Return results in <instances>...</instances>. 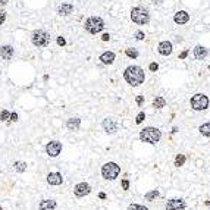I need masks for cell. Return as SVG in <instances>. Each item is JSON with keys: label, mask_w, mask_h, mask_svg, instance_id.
Returning a JSON list of instances; mask_svg holds the SVG:
<instances>
[{"label": "cell", "mask_w": 210, "mask_h": 210, "mask_svg": "<svg viewBox=\"0 0 210 210\" xmlns=\"http://www.w3.org/2000/svg\"><path fill=\"white\" fill-rule=\"evenodd\" d=\"M123 78L131 87H138L144 83L145 79V74H144V69L141 66H137V65H132V66H128L123 72Z\"/></svg>", "instance_id": "obj_1"}, {"label": "cell", "mask_w": 210, "mask_h": 210, "mask_svg": "<svg viewBox=\"0 0 210 210\" xmlns=\"http://www.w3.org/2000/svg\"><path fill=\"white\" fill-rule=\"evenodd\" d=\"M60 151H62V143H59V141H50L46 145V153L50 157H57L60 154Z\"/></svg>", "instance_id": "obj_8"}, {"label": "cell", "mask_w": 210, "mask_h": 210, "mask_svg": "<svg viewBox=\"0 0 210 210\" xmlns=\"http://www.w3.org/2000/svg\"><path fill=\"white\" fill-rule=\"evenodd\" d=\"M0 210H3V209H2V206H0Z\"/></svg>", "instance_id": "obj_42"}, {"label": "cell", "mask_w": 210, "mask_h": 210, "mask_svg": "<svg viewBox=\"0 0 210 210\" xmlns=\"http://www.w3.org/2000/svg\"><path fill=\"white\" fill-rule=\"evenodd\" d=\"M101 40H103V41H109V40H110V34L105 33L103 35H101Z\"/></svg>", "instance_id": "obj_35"}, {"label": "cell", "mask_w": 210, "mask_h": 210, "mask_svg": "<svg viewBox=\"0 0 210 210\" xmlns=\"http://www.w3.org/2000/svg\"><path fill=\"white\" fill-rule=\"evenodd\" d=\"M121 173V166L115 163V162H107L101 166V175L105 179H109V181H113L116 179Z\"/></svg>", "instance_id": "obj_5"}, {"label": "cell", "mask_w": 210, "mask_h": 210, "mask_svg": "<svg viewBox=\"0 0 210 210\" xmlns=\"http://www.w3.org/2000/svg\"><path fill=\"white\" fill-rule=\"evenodd\" d=\"M199 132L203 135V137H210V122H206L203 125L199 127Z\"/></svg>", "instance_id": "obj_22"}, {"label": "cell", "mask_w": 210, "mask_h": 210, "mask_svg": "<svg viewBox=\"0 0 210 210\" xmlns=\"http://www.w3.org/2000/svg\"><path fill=\"white\" fill-rule=\"evenodd\" d=\"M157 51H159V55L162 56H169L172 55V51H173V46H172L171 41H160L159 44H157Z\"/></svg>", "instance_id": "obj_11"}, {"label": "cell", "mask_w": 210, "mask_h": 210, "mask_svg": "<svg viewBox=\"0 0 210 210\" xmlns=\"http://www.w3.org/2000/svg\"><path fill=\"white\" fill-rule=\"evenodd\" d=\"M166 106V100L162 97V96H157V97H154L153 99V107H156V109H163Z\"/></svg>", "instance_id": "obj_21"}, {"label": "cell", "mask_w": 210, "mask_h": 210, "mask_svg": "<svg viewBox=\"0 0 210 210\" xmlns=\"http://www.w3.org/2000/svg\"><path fill=\"white\" fill-rule=\"evenodd\" d=\"M11 119V113L7 110H2V113H0V121H9Z\"/></svg>", "instance_id": "obj_29"}, {"label": "cell", "mask_w": 210, "mask_h": 210, "mask_svg": "<svg viewBox=\"0 0 210 210\" xmlns=\"http://www.w3.org/2000/svg\"><path fill=\"white\" fill-rule=\"evenodd\" d=\"M31 41L37 47H46L50 43V35H49V33H46L44 29H37L31 35Z\"/></svg>", "instance_id": "obj_7"}, {"label": "cell", "mask_w": 210, "mask_h": 210, "mask_svg": "<svg viewBox=\"0 0 210 210\" xmlns=\"http://www.w3.org/2000/svg\"><path fill=\"white\" fill-rule=\"evenodd\" d=\"M9 121L16 122L18 121V113H15V112H13V113H11V119H9Z\"/></svg>", "instance_id": "obj_37"}, {"label": "cell", "mask_w": 210, "mask_h": 210, "mask_svg": "<svg viewBox=\"0 0 210 210\" xmlns=\"http://www.w3.org/2000/svg\"><path fill=\"white\" fill-rule=\"evenodd\" d=\"M7 2H9V0H0V5L3 6V5H6V3H7Z\"/></svg>", "instance_id": "obj_41"}, {"label": "cell", "mask_w": 210, "mask_h": 210, "mask_svg": "<svg viewBox=\"0 0 210 210\" xmlns=\"http://www.w3.org/2000/svg\"><path fill=\"white\" fill-rule=\"evenodd\" d=\"M47 182L50 185H60L63 182V178L59 172H50L49 175H47Z\"/></svg>", "instance_id": "obj_15"}, {"label": "cell", "mask_w": 210, "mask_h": 210, "mask_svg": "<svg viewBox=\"0 0 210 210\" xmlns=\"http://www.w3.org/2000/svg\"><path fill=\"white\" fill-rule=\"evenodd\" d=\"M131 19L138 25H145L150 22V12L141 6H135L131 9Z\"/></svg>", "instance_id": "obj_3"}, {"label": "cell", "mask_w": 210, "mask_h": 210, "mask_svg": "<svg viewBox=\"0 0 210 210\" xmlns=\"http://www.w3.org/2000/svg\"><path fill=\"white\" fill-rule=\"evenodd\" d=\"M101 125H103V129H105L107 134H115L118 131V122H116V119H113V118H106Z\"/></svg>", "instance_id": "obj_12"}, {"label": "cell", "mask_w": 210, "mask_h": 210, "mask_svg": "<svg viewBox=\"0 0 210 210\" xmlns=\"http://www.w3.org/2000/svg\"><path fill=\"white\" fill-rule=\"evenodd\" d=\"M125 55H127L128 57H131V59H137V57H138V51L135 49H127L125 50Z\"/></svg>", "instance_id": "obj_26"}, {"label": "cell", "mask_w": 210, "mask_h": 210, "mask_svg": "<svg viewBox=\"0 0 210 210\" xmlns=\"http://www.w3.org/2000/svg\"><path fill=\"white\" fill-rule=\"evenodd\" d=\"M162 138V132L160 129H157L154 127H147L140 131V140L143 143H147V144H156L159 143Z\"/></svg>", "instance_id": "obj_2"}, {"label": "cell", "mask_w": 210, "mask_h": 210, "mask_svg": "<svg viewBox=\"0 0 210 210\" xmlns=\"http://www.w3.org/2000/svg\"><path fill=\"white\" fill-rule=\"evenodd\" d=\"M5 19H6V13L5 12H0V25H3Z\"/></svg>", "instance_id": "obj_36"}, {"label": "cell", "mask_w": 210, "mask_h": 210, "mask_svg": "<svg viewBox=\"0 0 210 210\" xmlns=\"http://www.w3.org/2000/svg\"><path fill=\"white\" fill-rule=\"evenodd\" d=\"M185 162H187L185 154H176V157H175V166H176V168L184 166V165H185Z\"/></svg>", "instance_id": "obj_24"}, {"label": "cell", "mask_w": 210, "mask_h": 210, "mask_svg": "<svg viewBox=\"0 0 210 210\" xmlns=\"http://www.w3.org/2000/svg\"><path fill=\"white\" fill-rule=\"evenodd\" d=\"M0 56L5 60H11L12 56H13V47L12 46H2L0 47Z\"/></svg>", "instance_id": "obj_17"}, {"label": "cell", "mask_w": 210, "mask_h": 210, "mask_svg": "<svg viewBox=\"0 0 210 210\" xmlns=\"http://www.w3.org/2000/svg\"><path fill=\"white\" fill-rule=\"evenodd\" d=\"M209 103H210L209 97H207L206 94H203V93L194 94L193 97H191V100H190L191 109H193V110H195V112H203V110H206V109L209 107Z\"/></svg>", "instance_id": "obj_4"}, {"label": "cell", "mask_w": 210, "mask_h": 210, "mask_svg": "<svg viewBox=\"0 0 210 210\" xmlns=\"http://www.w3.org/2000/svg\"><path fill=\"white\" fill-rule=\"evenodd\" d=\"M173 22L176 25H185L190 22V13L187 11H178L173 15Z\"/></svg>", "instance_id": "obj_13"}, {"label": "cell", "mask_w": 210, "mask_h": 210, "mask_svg": "<svg viewBox=\"0 0 210 210\" xmlns=\"http://www.w3.org/2000/svg\"><path fill=\"white\" fill-rule=\"evenodd\" d=\"M81 127V119H78V118H72V119H68L66 122V128L69 131H78Z\"/></svg>", "instance_id": "obj_18"}, {"label": "cell", "mask_w": 210, "mask_h": 210, "mask_svg": "<svg viewBox=\"0 0 210 210\" xmlns=\"http://www.w3.org/2000/svg\"><path fill=\"white\" fill-rule=\"evenodd\" d=\"M166 210H185L187 209V204L182 199H171L168 200V203L165 206Z\"/></svg>", "instance_id": "obj_9"}, {"label": "cell", "mask_w": 210, "mask_h": 210, "mask_svg": "<svg viewBox=\"0 0 210 210\" xmlns=\"http://www.w3.org/2000/svg\"><path fill=\"white\" fill-rule=\"evenodd\" d=\"M144 119H145V113H144V112H140L138 115L135 116V123L140 125V123H143L144 122Z\"/></svg>", "instance_id": "obj_28"}, {"label": "cell", "mask_w": 210, "mask_h": 210, "mask_svg": "<svg viewBox=\"0 0 210 210\" xmlns=\"http://www.w3.org/2000/svg\"><path fill=\"white\" fill-rule=\"evenodd\" d=\"M193 55L197 60H204L206 57H207V55H209V49H206L204 46H201V44H197L193 50Z\"/></svg>", "instance_id": "obj_14"}, {"label": "cell", "mask_w": 210, "mask_h": 210, "mask_svg": "<svg viewBox=\"0 0 210 210\" xmlns=\"http://www.w3.org/2000/svg\"><path fill=\"white\" fill-rule=\"evenodd\" d=\"M149 69H150L151 72H156L157 69H159V63H156V62H151V63L149 65Z\"/></svg>", "instance_id": "obj_32"}, {"label": "cell", "mask_w": 210, "mask_h": 210, "mask_svg": "<svg viewBox=\"0 0 210 210\" xmlns=\"http://www.w3.org/2000/svg\"><path fill=\"white\" fill-rule=\"evenodd\" d=\"M99 59L103 65H112L113 60H115V53H113V51H105V53L100 55Z\"/></svg>", "instance_id": "obj_16"}, {"label": "cell", "mask_w": 210, "mask_h": 210, "mask_svg": "<svg viewBox=\"0 0 210 210\" xmlns=\"http://www.w3.org/2000/svg\"><path fill=\"white\" fill-rule=\"evenodd\" d=\"M128 210H149V207H145L143 204H129Z\"/></svg>", "instance_id": "obj_27"}, {"label": "cell", "mask_w": 210, "mask_h": 210, "mask_svg": "<svg viewBox=\"0 0 210 210\" xmlns=\"http://www.w3.org/2000/svg\"><path fill=\"white\" fill-rule=\"evenodd\" d=\"M72 12H74V6H72L71 3H63V5H60L59 9H57V13L62 15V16H66V15L72 13Z\"/></svg>", "instance_id": "obj_19"}, {"label": "cell", "mask_w": 210, "mask_h": 210, "mask_svg": "<svg viewBox=\"0 0 210 210\" xmlns=\"http://www.w3.org/2000/svg\"><path fill=\"white\" fill-rule=\"evenodd\" d=\"M160 195V193H159V190H151L150 193H147L145 195H144V199L147 200V201H153V200H156L157 197Z\"/></svg>", "instance_id": "obj_23"}, {"label": "cell", "mask_w": 210, "mask_h": 210, "mask_svg": "<svg viewBox=\"0 0 210 210\" xmlns=\"http://www.w3.org/2000/svg\"><path fill=\"white\" fill-rule=\"evenodd\" d=\"M188 56V50H184L182 53H181V55H179V59H185V57H187Z\"/></svg>", "instance_id": "obj_38"}, {"label": "cell", "mask_w": 210, "mask_h": 210, "mask_svg": "<svg viewBox=\"0 0 210 210\" xmlns=\"http://www.w3.org/2000/svg\"><path fill=\"white\" fill-rule=\"evenodd\" d=\"M135 101H137V105H138V106H141L144 103V97H143V96H137Z\"/></svg>", "instance_id": "obj_33"}, {"label": "cell", "mask_w": 210, "mask_h": 210, "mask_svg": "<svg viewBox=\"0 0 210 210\" xmlns=\"http://www.w3.org/2000/svg\"><path fill=\"white\" fill-rule=\"evenodd\" d=\"M151 2H153V5H162V3H163V2H165V0H151Z\"/></svg>", "instance_id": "obj_39"}, {"label": "cell", "mask_w": 210, "mask_h": 210, "mask_svg": "<svg viewBox=\"0 0 210 210\" xmlns=\"http://www.w3.org/2000/svg\"><path fill=\"white\" fill-rule=\"evenodd\" d=\"M134 37H135V40H144V37H145V34H144L143 31H135V34H134Z\"/></svg>", "instance_id": "obj_31"}, {"label": "cell", "mask_w": 210, "mask_h": 210, "mask_svg": "<svg viewBox=\"0 0 210 210\" xmlns=\"http://www.w3.org/2000/svg\"><path fill=\"white\" fill-rule=\"evenodd\" d=\"M57 44H59V46H65V44H66V40L63 38V37H57Z\"/></svg>", "instance_id": "obj_34"}, {"label": "cell", "mask_w": 210, "mask_h": 210, "mask_svg": "<svg viewBox=\"0 0 210 210\" xmlns=\"http://www.w3.org/2000/svg\"><path fill=\"white\" fill-rule=\"evenodd\" d=\"M40 210H56L55 200H43L40 203Z\"/></svg>", "instance_id": "obj_20"}, {"label": "cell", "mask_w": 210, "mask_h": 210, "mask_svg": "<svg viewBox=\"0 0 210 210\" xmlns=\"http://www.w3.org/2000/svg\"><path fill=\"white\" fill-rule=\"evenodd\" d=\"M74 193H75L77 197H85V195H88V194L91 193V187H90L87 182H79L75 185Z\"/></svg>", "instance_id": "obj_10"}, {"label": "cell", "mask_w": 210, "mask_h": 210, "mask_svg": "<svg viewBox=\"0 0 210 210\" xmlns=\"http://www.w3.org/2000/svg\"><path fill=\"white\" fill-rule=\"evenodd\" d=\"M121 184H122V190H125V191H128V190H129V181H128L127 178H123Z\"/></svg>", "instance_id": "obj_30"}, {"label": "cell", "mask_w": 210, "mask_h": 210, "mask_svg": "<svg viewBox=\"0 0 210 210\" xmlns=\"http://www.w3.org/2000/svg\"><path fill=\"white\" fill-rule=\"evenodd\" d=\"M84 28H85V31L90 34H99L105 29V21L99 16H91L85 21Z\"/></svg>", "instance_id": "obj_6"}, {"label": "cell", "mask_w": 210, "mask_h": 210, "mask_svg": "<svg viewBox=\"0 0 210 210\" xmlns=\"http://www.w3.org/2000/svg\"><path fill=\"white\" fill-rule=\"evenodd\" d=\"M99 197H100V199L105 200V199H106V194H105V193H100V194H99Z\"/></svg>", "instance_id": "obj_40"}, {"label": "cell", "mask_w": 210, "mask_h": 210, "mask_svg": "<svg viewBox=\"0 0 210 210\" xmlns=\"http://www.w3.org/2000/svg\"><path fill=\"white\" fill-rule=\"evenodd\" d=\"M13 168H15L16 172H21V173H22V172L27 171V163H25V162H15V163H13Z\"/></svg>", "instance_id": "obj_25"}]
</instances>
